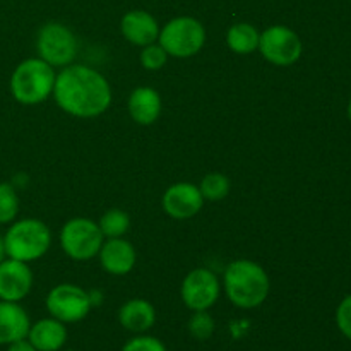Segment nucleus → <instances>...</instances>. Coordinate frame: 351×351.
Masks as SVG:
<instances>
[{"label": "nucleus", "instance_id": "nucleus-1", "mask_svg": "<svg viewBox=\"0 0 351 351\" xmlns=\"http://www.w3.org/2000/svg\"><path fill=\"white\" fill-rule=\"evenodd\" d=\"M53 98L65 113L95 119L112 105V88L101 72L86 65H67L57 74Z\"/></svg>", "mask_w": 351, "mask_h": 351}, {"label": "nucleus", "instance_id": "nucleus-2", "mask_svg": "<svg viewBox=\"0 0 351 351\" xmlns=\"http://www.w3.org/2000/svg\"><path fill=\"white\" fill-rule=\"evenodd\" d=\"M226 297L240 308H256L266 302L271 281L263 266L254 261H233L223 276Z\"/></svg>", "mask_w": 351, "mask_h": 351}, {"label": "nucleus", "instance_id": "nucleus-3", "mask_svg": "<svg viewBox=\"0 0 351 351\" xmlns=\"http://www.w3.org/2000/svg\"><path fill=\"white\" fill-rule=\"evenodd\" d=\"M55 69L45 60L26 58L14 69L10 75V93L21 105H38L53 93Z\"/></svg>", "mask_w": 351, "mask_h": 351}, {"label": "nucleus", "instance_id": "nucleus-4", "mask_svg": "<svg viewBox=\"0 0 351 351\" xmlns=\"http://www.w3.org/2000/svg\"><path fill=\"white\" fill-rule=\"evenodd\" d=\"M7 257L23 263H33L48 252L51 245V232L43 221L24 218L12 223L3 235Z\"/></svg>", "mask_w": 351, "mask_h": 351}, {"label": "nucleus", "instance_id": "nucleus-5", "mask_svg": "<svg viewBox=\"0 0 351 351\" xmlns=\"http://www.w3.org/2000/svg\"><path fill=\"white\" fill-rule=\"evenodd\" d=\"M158 43L165 48L168 57L189 58L197 55L206 43V29L195 17L180 16L168 21L160 29Z\"/></svg>", "mask_w": 351, "mask_h": 351}, {"label": "nucleus", "instance_id": "nucleus-6", "mask_svg": "<svg viewBox=\"0 0 351 351\" xmlns=\"http://www.w3.org/2000/svg\"><path fill=\"white\" fill-rule=\"evenodd\" d=\"M105 237L99 230L98 223L89 218H72L62 226L60 247L72 261L93 259L98 256Z\"/></svg>", "mask_w": 351, "mask_h": 351}, {"label": "nucleus", "instance_id": "nucleus-7", "mask_svg": "<svg viewBox=\"0 0 351 351\" xmlns=\"http://www.w3.org/2000/svg\"><path fill=\"white\" fill-rule=\"evenodd\" d=\"M38 53L51 67H67L77 57V38L60 23H48L38 33Z\"/></svg>", "mask_w": 351, "mask_h": 351}, {"label": "nucleus", "instance_id": "nucleus-8", "mask_svg": "<svg viewBox=\"0 0 351 351\" xmlns=\"http://www.w3.org/2000/svg\"><path fill=\"white\" fill-rule=\"evenodd\" d=\"M45 304L51 317L64 324L82 321L93 307L91 295L72 283H62L51 288Z\"/></svg>", "mask_w": 351, "mask_h": 351}, {"label": "nucleus", "instance_id": "nucleus-9", "mask_svg": "<svg viewBox=\"0 0 351 351\" xmlns=\"http://www.w3.org/2000/svg\"><path fill=\"white\" fill-rule=\"evenodd\" d=\"M257 50L269 64L278 65V67H288L302 57L304 45L293 29L276 24L261 33Z\"/></svg>", "mask_w": 351, "mask_h": 351}, {"label": "nucleus", "instance_id": "nucleus-10", "mask_svg": "<svg viewBox=\"0 0 351 351\" xmlns=\"http://www.w3.org/2000/svg\"><path fill=\"white\" fill-rule=\"evenodd\" d=\"M221 285L218 276L206 267L191 271L182 281L180 295L185 307L195 311H209L218 302Z\"/></svg>", "mask_w": 351, "mask_h": 351}, {"label": "nucleus", "instance_id": "nucleus-11", "mask_svg": "<svg viewBox=\"0 0 351 351\" xmlns=\"http://www.w3.org/2000/svg\"><path fill=\"white\" fill-rule=\"evenodd\" d=\"M165 213L173 219H191L204 206V197L197 185L178 182L165 191L161 199Z\"/></svg>", "mask_w": 351, "mask_h": 351}, {"label": "nucleus", "instance_id": "nucleus-12", "mask_svg": "<svg viewBox=\"0 0 351 351\" xmlns=\"http://www.w3.org/2000/svg\"><path fill=\"white\" fill-rule=\"evenodd\" d=\"M31 288H33V273L27 263L7 257L0 264V300L19 304L23 298L27 297Z\"/></svg>", "mask_w": 351, "mask_h": 351}, {"label": "nucleus", "instance_id": "nucleus-13", "mask_svg": "<svg viewBox=\"0 0 351 351\" xmlns=\"http://www.w3.org/2000/svg\"><path fill=\"white\" fill-rule=\"evenodd\" d=\"M103 269L113 276H125L136 266L137 254L130 242L120 239H105L98 252Z\"/></svg>", "mask_w": 351, "mask_h": 351}, {"label": "nucleus", "instance_id": "nucleus-14", "mask_svg": "<svg viewBox=\"0 0 351 351\" xmlns=\"http://www.w3.org/2000/svg\"><path fill=\"white\" fill-rule=\"evenodd\" d=\"M120 31L129 43L136 47H147L158 41L160 24L146 10H130L122 17Z\"/></svg>", "mask_w": 351, "mask_h": 351}, {"label": "nucleus", "instance_id": "nucleus-15", "mask_svg": "<svg viewBox=\"0 0 351 351\" xmlns=\"http://www.w3.org/2000/svg\"><path fill=\"white\" fill-rule=\"evenodd\" d=\"M130 119L139 125H153L161 115L163 103H161L160 93L149 86L136 88L129 96L127 101Z\"/></svg>", "mask_w": 351, "mask_h": 351}, {"label": "nucleus", "instance_id": "nucleus-16", "mask_svg": "<svg viewBox=\"0 0 351 351\" xmlns=\"http://www.w3.org/2000/svg\"><path fill=\"white\" fill-rule=\"evenodd\" d=\"M31 321L27 312L17 302L0 300V345H7L26 338Z\"/></svg>", "mask_w": 351, "mask_h": 351}, {"label": "nucleus", "instance_id": "nucleus-17", "mask_svg": "<svg viewBox=\"0 0 351 351\" xmlns=\"http://www.w3.org/2000/svg\"><path fill=\"white\" fill-rule=\"evenodd\" d=\"M26 338L38 351H58L67 341V329L64 322L53 317L41 319L31 324Z\"/></svg>", "mask_w": 351, "mask_h": 351}, {"label": "nucleus", "instance_id": "nucleus-18", "mask_svg": "<svg viewBox=\"0 0 351 351\" xmlns=\"http://www.w3.org/2000/svg\"><path fill=\"white\" fill-rule=\"evenodd\" d=\"M119 322L130 332H146L156 322V311L144 298H132L125 302L119 311Z\"/></svg>", "mask_w": 351, "mask_h": 351}, {"label": "nucleus", "instance_id": "nucleus-19", "mask_svg": "<svg viewBox=\"0 0 351 351\" xmlns=\"http://www.w3.org/2000/svg\"><path fill=\"white\" fill-rule=\"evenodd\" d=\"M261 33L249 23H237L226 33V43L230 50L239 55H249L259 48Z\"/></svg>", "mask_w": 351, "mask_h": 351}, {"label": "nucleus", "instance_id": "nucleus-20", "mask_svg": "<svg viewBox=\"0 0 351 351\" xmlns=\"http://www.w3.org/2000/svg\"><path fill=\"white\" fill-rule=\"evenodd\" d=\"M105 239H120L130 228V216L122 209H108L98 221Z\"/></svg>", "mask_w": 351, "mask_h": 351}, {"label": "nucleus", "instance_id": "nucleus-21", "mask_svg": "<svg viewBox=\"0 0 351 351\" xmlns=\"http://www.w3.org/2000/svg\"><path fill=\"white\" fill-rule=\"evenodd\" d=\"M230 187H232V184H230V178L226 175L213 171L202 178L199 191H201L202 197L208 199V201H223L230 194Z\"/></svg>", "mask_w": 351, "mask_h": 351}, {"label": "nucleus", "instance_id": "nucleus-22", "mask_svg": "<svg viewBox=\"0 0 351 351\" xmlns=\"http://www.w3.org/2000/svg\"><path fill=\"white\" fill-rule=\"evenodd\" d=\"M19 213V195L9 182H0V225L12 223Z\"/></svg>", "mask_w": 351, "mask_h": 351}, {"label": "nucleus", "instance_id": "nucleus-23", "mask_svg": "<svg viewBox=\"0 0 351 351\" xmlns=\"http://www.w3.org/2000/svg\"><path fill=\"white\" fill-rule=\"evenodd\" d=\"M189 331L195 339H201V341L211 338L215 332V321L208 314V311H195L192 314L191 321H189Z\"/></svg>", "mask_w": 351, "mask_h": 351}, {"label": "nucleus", "instance_id": "nucleus-24", "mask_svg": "<svg viewBox=\"0 0 351 351\" xmlns=\"http://www.w3.org/2000/svg\"><path fill=\"white\" fill-rule=\"evenodd\" d=\"M168 53L160 43H151L147 47H143L141 51V65L146 71H160L167 65Z\"/></svg>", "mask_w": 351, "mask_h": 351}, {"label": "nucleus", "instance_id": "nucleus-25", "mask_svg": "<svg viewBox=\"0 0 351 351\" xmlns=\"http://www.w3.org/2000/svg\"><path fill=\"white\" fill-rule=\"evenodd\" d=\"M122 351H167L163 341L154 336H136L123 345Z\"/></svg>", "mask_w": 351, "mask_h": 351}, {"label": "nucleus", "instance_id": "nucleus-26", "mask_svg": "<svg viewBox=\"0 0 351 351\" xmlns=\"http://www.w3.org/2000/svg\"><path fill=\"white\" fill-rule=\"evenodd\" d=\"M336 324H338L339 331L351 339V295L343 298L341 304L338 305L336 311Z\"/></svg>", "mask_w": 351, "mask_h": 351}, {"label": "nucleus", "instance_id": "nucleus-27", "mask_svg": "<svg viewBox=\"0 0 351 351\" xmlns=\"http://www.w3.org/2000/svg\"><path fill=\"white\" fill-rule=\"evenodd\" d=\"M7 351H38V350L31 345L29 339L23 338V339H17V341L10 343Z\"/></svg>", "mask_w": 351, "mask_h": 351}, {"label": "nucleus", "instance_id": "nucleus-28", "mask_svg": "<svg viewBox=\"0 0 351 351\" xmlns=\"http://www.w3.org/2000/svg\"><path fill=\"white\" fill-rule=\"evenodd\" d=\"M7 259V252H5V243H3V237L0 235V264Z\"/></svg>", "mask_w": 351, "mask_h": 351}, {"label": "nucleus", "instance_id": "nucleus-29", "mask_svg": "<svg viewBox=\"0 0 351 351\" xmlns=\"http://www.w3.org/2000/svg\"><path fill=\"white\" fill-rule=\"evenodd\" d=\"M348 117H350V120H351V99H350V103H348Z\"/></svg>", "mask_w": 351, "mask_h": 351}, {"label": "nucleus", "instance_id": "nucleus-30", "mask_svg": "<svg viewBox=\"0 0 351 351\" xmlns=\"http://www.w3.org/2000/svg\"><path fill=\"white\" fill-rule=\"evenodd\" d=\"M67 351H74V350H67Z\"/></svg>", "mask_w": 351, "mask_h": 351}]
</instances>
